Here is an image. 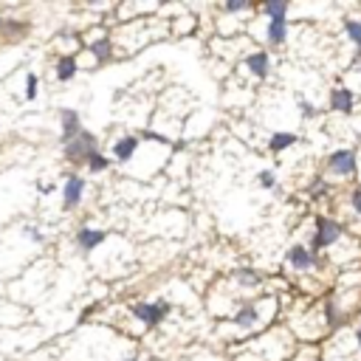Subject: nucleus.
I'll return each mask as SVG.
<instances>
[{"label": "nucleus", "mask_w": 361, "mask_h": 361, "mask_svg": "<svg viewBox=\"0 0 361 361\" xmlns=\"http://www.w3.org/2000/svg\"><path fill=\"white\" fill-rule=\"evenodd\" d=\"M341 240H344V223H339L333 218H316V229H314V240H311L314 251H330Z\"/></svg>", "instance_id": "f257e3e1"}, {"label": "nucleus", "mask_w": 361, "mask_h": 361, "mask_svg": "<svg viewBox=\"0 0 361 361\" xmlns=\"http://www.w3.org/2000/svg\"><path fill=\"white\" fill-rule=\"evenodd\" d=\"M327 172L336 175V178H353L355 172H361V164H358V150H336L327 156Z\"/></svg>", "instance_id": "f03ea898"}, {"label": "nucleus", "mask_w": 361, "mask_h": 361, "mask_svg": "<svg viewBox=\"0 0 361 361\" xmlns=\"http://www.w3.org/2000/svg\"><path fill=\"white\" fill-rule=\"evenodd\" d=\"M96 153V135H91V133H80V138H74L71 144H65V156L71 159V161H88L91 156Z\"/></svg>", "instance_id": "7ed1b4c3"}, {"label": "nucleus", "mask_w": 361, "mask_h": 361, "mask_svg": "<svg viewBox=\"0 0 361 361\" xmlns=\"http://www.w3.org/2000/svg\"><path fill=\"white\" fill-rule=\"evenodd\" d=\"M319 260H316V251L311 249V246H302V243H297V246H291L288 249V265H291L294 271H311L314 265H316Z\"/></svg>", "instance_id": "20e7f679"}, {"label": "nucleus", "mask_w": 361, "mask_h": 361, "mask_svg": "<svg viewBox=\"0 0 361 361\" xmlns=\"http://www.w3.org/2000/svg\"><path fill=\"white\" fill-rule=\"evenodd\" d=\"M353 108H355V94H353V88L336 85V88L330 91V110H333V113H353Z\"/></svg>", "instance_id": "39448f33"}, {"label": "nucleus", "mask_w": 361, "mask_h": 361, "mask_svg": "<svg viewBox=\"0 0 361 361\" xmlns=\"http://www.w3.org/2000/svg\"><path fill=\"white\" fill-rule=\"evenodd\" d=\"M167 311H170L167 302H161V305H141V302L133 305V316H138L144 325H159Z\"/></svg>", "instance_id": "423d86ee"}, {"label": "nucleus", "mask_w": 361, "mask_h": 361, "mask_svg": "<svg viewBox=\"0 0 361 361\" xmlns=\"http://www.w3.org/2000/svg\"><path fill=\"white\" fill-rule=\"evenodd\" d=\"M246 68L251 71L257 80H265V77L271 74V57H268L265 51H254V54L246 57Z\"/></svg>", "instance_id": "0eeeda50"}, {"label": "nucleus", "mask_w": 361, "mask_h": 361, "mask_svg": "<svg viewBox=\"0 0 361 361\" xmlns=\"http://www.w3.org/2000/svg\"><path fill=\"white\" fill-rule=\"evenodd\" d=\"M82 124H80V113L77 110H62V141L71 144L74 138H80Z\"/></svg>", "instance_id": "6e6552de"}, {"label": "nucleus", "mask_w": 361, "mask_h": 361, "mask_svg": "<svg viewBox=\"0 0 361 361\" xmlns=\"http://www.w3.org/2000/svg\"><path fill=\"white\" fill-rule=\"evenodd\" d=\"M82 192H85V181H82L80 175H71V178L65 181V189H62V195H65V206H68V209H74V206L82 200Z\"/></svg>", "instance_id": "1a4fd4ad"}, {"label": "nucleus", "mask_w": 361, "mask_h": 361, "mask_svg": "<svg viewBox=\"0 0 361 361\" xmlns=\"http://www.w3.org/2000/svg\"><path fill=\"white\" fill-rule=\"evenodd\" d=\"M265 37H268V43H271V45H285V40H288V17L268 20Z\"/></svg>", "instance_id": "9d476101"}, {"label": "nucleus", "mask_w": 361, "mask_h": 361, "mask_svg": "<svg viewBox=\"0 0 361 361\" xmlns=\"http://www.w3.org/2000/svg\"><path fill=\"white\" fill-rule=\"evenodd\" d=\"M237 327H257L260 325V305H243L237 314H235V319H232Z\"/></svg>", "instance_id": "9b49d317"}, {"label": "nucleus", "mask_w": 361, "mask_h": 361, "mask_svg": "<svg viewBox=\"0 0 361 361\" xmlns=\"http://www.w3.org/2000/svg\"><path fill=\"white\" fill-rule=\"evenodd\" d=\"M297 141H300L297 133H274L271 141H268V147H271V153H282V150H288V147H294Z\"/></svg>", "instance_id": "f8f14e48"}, {"label": "nucleus", "mask_w": 361, "mask_h": 361, "mask_svg": "<svg viewBox=\"0 0 361 361\" xmlns=\"http://www.w3.org/2000/svg\"><path fill=\"white\" fill-rule=\"evenodd\" d=\"M135 147H138V138L135 135H127V138H121V141H116V161H130V156L135 153Z\"/></svg>", "instance_id": "ddd939ff"}, {"label": "nucleus", "mask_w": 361, "mask_h": 361, "mask_svg": "<svg viewBox=\"0 0 361 361\" xmlns=\"http://www.w3.org/2000/svg\"><path fill=\"white\" fill-rule=\"evenodd\" d=\"M102 240H105V232H96V229H82V232L77 235V243H80V249H85V251L96 249Z\"/></svg>", "instance_id": "4468645a"}, {"label": "nucleus", "mask_w": 361, "mask_h": 361, "mask_svg": "<svg viewBox=\"0 0 361 361\" xmlns=\"http://www.w3.org/2000/svg\"><path fill=\"white\" fill-rule=\"evenodd\" d=\"M288 9H291V3H285V0H268L263 6V15H268V20H279L288 17Z\"/></svg>", "instance_id": "2eb2a0df"}, {"label": "nucleus", "mask_w": 361, "mask_h": 361, "mask_svg": "<svg viewBox=\"0 0 361 361\" xmlns=\"http://www.w3.org/2000/svg\"><path fill=\"white\" fill-rule=\"evenodd\" d=\"M344 34L355 45V51H361V20L358 17H347L344 20Z\"/></svg>", "instance_id": "dca6fc26"}, {"label": "nucleus", "mask_w": 361, "mask_h": 361, "mask_svg": "<svg viewBox=\"0 0 361 361\" xmlns=\"http://www.w3.org/2000/svg\"><path fill=\"white\" fill-rule=\"evenodd\" d=\"M77 74V59L74 57H65V59H59V65H57V77L65 82V80H71Z\"/></svg>", "instance_id": "f3484780"}, {"label": "nucleus", "mask_w": 361, "mask_h": 361, "mask_svg": "<svg viewBox=\"0 0 361 361\" xmlns=\"http://www.w3.org/2000/svg\"><path fill=\"white\" fill-rule=\"evenodd\" d=\"M235 279H237L240 285H246V288H257V285L263 282V277H260L257 271H251V268H240V271L235 274Z\"/></svg>", "instance_id": "a211bd4d"}, {"label": "nucleus", "mask_w": 361, "mask_h": 361, "mask_svg": "<svg viewBox=\"0 0 361 361\" xmlns=\"http://www.w3.org/2000/svg\"><path fill=\"white\" fill-rule=\"evenodd\" d=\"M330 189H333V186H330V181H325V178H314V181H311V186H308V195H311V198H327V195H330Z\"/></svg>", "instance_id": "6ab92c4d"}, {"label": "nucleus", "mask_w": 361, "mask_h": 361, "mask_svg": "<svg viewBox=\"0 0 361 361\" xmlns=\"http://www.w3.org/2000/svg\"><path fill=\"white\" fill-rule=\"evenodd\" d=\"M91 54H94L96 59H108V57L113 54V45H110V40H96V43L91 45Z\"/></svg>", "instance_id": "aec40b11"}, {"label": "nucleus", "mask_w": 361, "mask_h": 361, "mask_svg": "<svg viewBox=\"0 0 361 361\" xmlns=\"http://www.w3.org/2000/svg\"><path fill=\"white\" fill-rule=\"evenodd\" d=\"M347 203H350V212H353V214H358V218H361V184L350 189V195H347Z\"/></svg>", "instance_id": "412c9836"}, {"label": "nucleus", "mask_w": 361, "mask_h": 361, "mask_svg": "<svg viewBox=\"0 0 361 361\" xmlns=\"http://www.w3.org/2000/svg\"><path fill=\"white\" fill-rule=\"evenodd\" d=\"M297 108H300V113H302L305 119H314V116H316V105H314V102H308L305 96H300V99H297Z\"/></svg>", "instance_id": "4be33fe9"}, {"label": "nucleus", "mask_w": 361, "mask_h": 361, "mask_svg": "<svg viewBox=\"0 0 361 361\" xmlns=\"http://www.w3.org/2000/svg\"><path fill=\"white\" fill-rule=\"evenodd\" d=\"M257 184H260L263 189H274V186H277V175H274L271 170H263V172L257 175Z\"/></svg>", "instance_id": "5701e85b"}, {"label": "nucleus", "mask_w": 361, "mask_h": 361, "mask_svg": "<svg viewBox=\"0 0 361 361\" xmlns=\"http://www.w3.org/2000/svg\"><path fill=\"white\" fill-rule=\"evenodd\" d=\"M105 167H108V159H105V156H99V153H94V156L88 159V170H91V172H102Z\"/></svg>", "instance_id": "b1692460"}, {"label": "nucleus", "mask_w": 361, "mask_h": 361, "mask_svg": "<svg viewBox=\"0 0 361 361\" xmlns=\"http://www.w3.org/2000/svg\"><path fill=\"white\" fill-rule=\"evenodd\" d=\"M226 12H246L249 9V3H246V0H229V3L223 6Z\"/></svg>", "instance_id": "393cba45"}, {"label": "nucleus", "mask_w": 361, "mask_h": 361, "mask_svg": "<svg viewBox=\"0 0 361 361\" xmlns=\"http://www.w3.org/2000/svg\"><path fill=\"white\" fill-rule=\"evenodd\" d=\"M26 96H29V99L37 96V77H29V91H26Z\"/></svg>", "instance_id": "a878e982"}, {"label": "nucleus", "mask_w": 361, "mask_h": 361, "mask_svg": "<svg viewBox=\"0 0 361 361\" xmlns=\"http://www.w3.org/2000/svg\"><path fill=\"white\" fill-rule=\"evenodd\" d=\"M353 339H355V344H358V350H361V325L353 330Z\"/></svg>", "instance_id": "bb28decb"}, {"label": "nucleus", "mask_w": 361, "mask_h": 361, "mask_svg": "<svg viewBox=\"0 0 361 361\" xmlns=\"http://www.w3.org/2000/svg\"><path fill=\"white\" fill-rule=\"evenodd\" d=\"M358 164H361V150H358Z\"/></svg>", "instance_id": "cd10ccee"}, {"label": "nucleus", "mask_w": 361, "mask_h": 361, "mask_svg": "<svg viewBox=\"0 0 361 361\" xmlns=\"http://www.w3.org/2000/svg\"><path fill=\"white\" fill-rule=\"evenodd\" d=\"M316 361H327V358H316Z\"/></svg>", "instance_id": "c85d7f7f"}, {"label": "nucleus", "mask_w": 361, "mask_h": 361, "mask_svg": "<svg viewBox=\"0 0 361 361\" xmlns=\"http://www.w3.org/2000/svg\"><path fill=\"white\" fill-rule=\"evenodd\" d=\"M0 29H3V20H0Z\"/></svg>", "instance_id": "c756f323"}, {"label": "nucleus", "mask_w": 361, "mask_h": 361, "mask_svg": "<svg viewBox=\"0 0 361 361\" xmlns=\"http://www.w3.org/2000/svg\"><path fill=\"white\" fill-rule=\"evenodd\" d=\"M130 361H135V358H130Z\"/></svg>", "instance_id": "7c9ffc66"}]
</instances>
